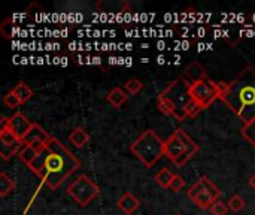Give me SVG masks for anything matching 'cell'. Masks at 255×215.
<instances>
[{
  "instance_id": "1",
  "label": "cell",
  "mask_w": 255,
  "mask_h": 215,
  "mask_svg": "<svg viewBox=\"0 0 255 215\" xmlns=\"http://www.w3.org/2000/svg\"><path fill=\"white\" fill-rule=\"evenodd\" d=\"M79 166L81 160L57 138H52L28 168L43 184L51 190H55L78 171Z\"/></svg>"
},
{
  "instance_id": "2",
  "label": "cell",
  "mask_w": 255,
  "mask_h": 215,
  "mask_svg": "<svg viewBox=\"0 0 255 215\" xmlns=\"http://www.w3.org/2000/svg\"><path fill=\"white\" fill-rule=\"evenodd\" d=\"M221 100L248 124L255 120V67L248 64L229 84L221 94Z\"/></svg>"
},
{
  "instance_id": "3",
  "label": "cell",
  "mask_w": 255,
  "mask_h": 215,
  "mask_svg": "<svg viewBox=\"0 0 255 215\" xmlns=\"http://www.w3.org/2000/svg\"><path fill=\"white\" fill-rule=\"evenodd\" d=\"M190 88H191V84L185 81L184 78L175 79L160 93L157 99L158 109L166 115H170L179 121H184L185 118H188L187 108L190 102L193 100Z\"/></svg>"
},
{
  "instance_id": "4",
  "label": "cell",
  "mask_w": 255,
  "mask_h": 215,
  "mask_svg": "<svg viewBox=\"0 0 255 215\" xmlns=\"http://www.w3.org/2000/svg\"><path fill=\"white\" fill-rule=\"evenodd\" d=\"M130 151L145 168H152L164 156V141L148 129L130 145Z\"/></svg>"
},
{
  "instance_id": "5",
  "label": "cell",
  "mask_w": 255,
  "mask_h": 215,
  "mask_svg": "<svg viewBox=\"0 0 255 215\" xmlns=\"http://www.w3.org/2000/svg\"><path fill=\"white\" fill-rule=\"evenodd\" d=\"M197 153L199 145L182 129L175 130L164 142V156H167L178 168H182Z\"/></svg>"
},
{
  "instance_id": "6",
  "label": "cell",
  "mask_w": 255,
  "mask_h": 215,
  "mask_svg": "<svg viewBox=\"0 0 255 215\" xmlns=\"http://www.w3.org/2000/svg\"><path fill=\"white\" fill-rule=\"evenodd\" d=\"M224 88H226V84L224 82H215L211 78H208V79H203V81H199V82L191 84L190 93H191V97L203 109H206L217 99H221V94H223Z\"/></svg>"
},
{
  "instance_id": "7",
  "label": "cell",
  "mask_w": 255,
  "mask_h": 215,
  "mask_svg": "<svg viewBox=\"0 0 255 215\" xmlns=\"http://www.w3.org/2000/svg\"><path fill=\"white\" fill-rule=\"evenodd\" d=\"M67 195L79 205V207H88L99 195L100 189L99 186L90 180L87 175L78 177L69 187H67Z\"/></svg>"
},
{
  "instance_id": "8",
  "label": "cell",
  "mask_w": 255,
  "mask_h": 215,
  "mask_svg": "<svg viewBox=\"0 0 255 215\" xmlns=\"http://www.w3.org/2000/svg\"><path fill=\"white\" fill-rule=\"evenodd\" d=\"M33 123L22 114V112H15L10 118H4L3 120V127L9 129L15 136H18L21 141L24 139V136L30 132Z\"/></svg>"
},
{
  "instance_id": "9",
  "label": "cell",
  "mask_w": 255,
  "mask_h": 215,
  "mask_svg": "<svg viewBox=\"0 0 255 215\" xmlns=\"http://www.w3.org/2000/svg\"><path fill=\"white\" fill-rule=\"evenodd\" d=\"M187 196L196 204V207H199L200 210H211L214 207V204L217 202V199L209 195L208 192L200 190L196 184L187 192Z\"/></svg>"
},
{
  "instance_id": "10",
  "label": "cell",
  "mask_w": 255,
  "mask_h": 215,
  "mask_svg": "<svg viewBox=\"0 0 255 215\" xmlns=\"http://www.w3.org/2000/svg\"><path fill=\"white\" fill-rule=\"evenodd\" d=\"M51 139H52V136L45 129H42V126L33 123L30 132L24 136L22 142H24V145H31V144H43V145H48Z\"/></svg>"
},
{
  "instance_id": "11",
  "label": "cell",
  "mask_w": 255,
  "mask_h": 215,
  "mask_svg": "<svg viewBox=\"0 0 255 215\" xmlns=\"http://www.w3.org/2000/svg\"><path fill=\"white\" fill-rule=\"evenodd\" d=\"M208 78L209 76H208L206 69L199 61H193L184 70V79L188 81L190 84H194V82H199V81H203V79H208Z\"/></svg>"
},
{
  "instance_id": "12",
  "label": "cell",
  "mask_w": 255,
  "mask_h": 215,
  "mask_svg": "<svg viewBox=\"0 0 255 215\" xmlns=\"http://www.w3.org/2000/svg\"><path fill=\"white\" fill-rule=\"evenodd\" d=\"M117 205H118V208H120V211H121L123 214L131 215L137 208H139L140 202H139V199H137L134 195H131V193L127 192V193H124V195L118 199Z\"/></svg>"
},
{
  "instance_id": "13",
  "label": "cell",
  "mask_w": 255,
  "mask_h": 215,
  "mask_svg": "<svg viewBox=\"0 0 255 215\" xmlns=\"http://www.w3.org/2000/svg\"><path fill=\"white\" fill-rule=\"evenodd\" d=\"M106 100H108V103H111L114 108H121V106L128 100V94L126 93L124 88L115 87V88H112V90L108 93Z\"/></svg>"
},
{
  "instance_id": "14",
  "label": "cell",
  "mask_w": 255,
  "mask_h": 215,
  "mask_svg": "<svg viewBox=\"0 0 255 215\" xmlns=\"http://www.w3.org/2000/svg\"><path fill=\"white\" fill-rule=\"evenodd\" d=\"M69 141H70V144H72L73 147L82 148V147H85V145L90 142V135L87 133L85 129L76 127V129H73L72 133L69 135Z\"/></svg>"
},
{
  "instance_id": "15",
  "label": "cell",
  "mask_w": 255,
  "mask_h": 215,
  "mask_svg": "<svg viewBox=\"0 0 255 215\" xmlns=\"http://www.w3.org/2000/svg\"><path fill=\"white\" fill-rule=\"evenodd\" d=\"M12 93L19 99V102H21V105L22 103H25V102H28L31 97H33V90L25 84V82H18L13 88H12Z\"/></svg>"
},
{
  "instance_id": "16",
  "label": "cell",
  "mask_w": 255,
  "mask_h": 215,
  "mask_svg": "<svg viewBox=\"0 0 255 215\" xmlns=\"http://www.w3.org/2000/svg\"><path fill=\"white\" fill-rule=\"evenodd\" d=\"M196 186L200 189V190H203V192H208L209 195H212L217 201L221 198V190L208 178V177H202L197 183H196Z\"/></svg>"
},
{
  "instance_id": "17",
  "label": "cell",
  "mask_w": 255,
  "mask_h": 215,
  "mask_svg": "<svg viewBox=\"0 0 255 215\" xmlns=\"http://www.w3.org/2000/svg\"><path fill=\"white\" fill-rule=\"evenodd\" d=\"M0 144L3 147H15V145L24 144V142L18 136H15L9 129L1 127V130H0Z\"/></svg>"
},
{
  "instance_id": "18",
  "label": "cell",
  "mask_w": 255,
  "mask_h": 215,
  "mask_svg": "<svg viewBox=\"0 0 255 215\" xmlns=\"http://www.w3.org/2000/svg\"><path fill=\"white\" fill-rule=\"evenodd\" d=\"M37 151L33 148V147H30V145H24L22 147V150L18 153V159L22 162V163H25L27 166H30L33 162H34V159L37 157Z\"/></svg>"
},
{
  "instance_id": "19",
  "label": "cell",
  "mask_w": 255,
  "mask_h": 215,
  "mask_svg": "<svg viewBox=\"0 0 255 215\" xmlns=\"http://www.w3.org/2000/svg\"><path fill=\"white\" fill-rule=\"evenodd\" d=\"M13 190H15L13 180L9 178L6 172H0V196L4 198V196H7Z\"/></svg>"
},
{
  "instance_id": "20",
  "label": "cell",
  "mask_w": 255,
  "mask_h": 215,
  "mask_svg": "<svg viewBox=\"0 0 255 215\" xmlns=\"http://www.w3.org/2000/svg\"><path fill=\"white\" fill-rule=\"evenodd\" d=\"M173 174L169 171V169H161L157 175H155V181L158 183V186L160 187H163V189H170V184H172V181H173Z\"/></svg>"
},
{
  "instance_id": "21",
  "label": "cell",
  "mask_w": 255,
  "mask_h": 215,
  "mask_svg": "<svg viewBox=\"0 0 255 215\" xmlns=\"http://www.w3.org/2000/svg\"><path fill=\"white\" fill-rule=\"evenodd\" d=\"M143 88V84L142 81L133 78V79H128L126 84H124V90L128 96H136L137 93H140V90Z\"/></svg>"
},
{
  "instance_id": "22",
  "label": "cell",
  "mask_w": 255,
  "mask_h": 215,
  "mask_svg": "<svg viewBox=\"0 0 255 215\" xmlns=\"http://www.w3.org/2000/svg\"><path fill=\"white\" fill-rule=\"evenodd\" d=\"M241 133L255 148V120L251 121V123H248V124H244V127L241 129Z\"/></svg>"
},
{
  "instance_id": "23",
  "label": "cell",
  "mask_w": 255,
  "mask_h": 215,
  "mask_svg": "<svg viewBox=\"0 0 255 215\" xmlns=\"http://www.w3.org/2000/svg\"><path fill=\"white\" fill-rule=\"evenodd\" d=\"M22 147H24V144H19V145H15V147H3V145H0V156H1V159L3 160H9L12 156H18V153L22 150Z\"/></svg>"
},
{
  "instance_id": "24",
  "label": "cell",
  "mask_w": 255,
  "mask_h": 215,
  "mask_svg": "<svg viewBox=\"0 0 255 215\" xmlns=\"http://www.w3.org/2000/svg\"><path fill=\"white\" fill-rule=\"evenodd\" d=\"M245 199L242 198V196H239V195H235V196H232V199L229 201V208L233 211V213H239V211H242L244 208H245Z\"/></svg>"
},
{
  "instance_id": "25",
  "label": "cell",
  "mask_w": 255,
  "mask_h": 215,
  "mask_svg": "<svg viewBox=\"0 0 255 215\" xmlns=\"http://www.w3.org/2000/svg\"><path fill=\"white\" fill-rule=\"evenodd\" d=\"M203 111V108L193 99L191 102H190V105H188V108H187V117H191V118H194V117H197L200 112Z\"/></svg>"
},
{
  "instance_id": "26",
  "label": "cell",
  "mask_w": 255,
  "mask_h": 215,
  "mask_svg": "<svg viewBox=\"0 0 255 215\" xmlns=\"http://www.w3.org/2000/svg\"><path fill=\"white\" fill-rule=\"evenodd\" d=\"M3 102H4V105H6L7 108H16V106L21 105L19 99H18L12 91H9V93L3 97Z\"/></svg>"
},
{
  "instance_id": "27",
  "label": "cell",
  "mask_w": 255,
  "mask_h": 215,
  "mask_svg": "<svg viewBox=\"0 0 255 215\" xmlns=\"http://www.w3.org/2000/svg\"><path fill=\"white\" fill-rule=\"evenodd\" d=\"M184 187H185V180H184L182 177H179V175H175V177H173V181H172V184H170V190H172L173 193H178V192H181Z\"/></svg>"
},
{
  "instance_id": "28",
  "label": "cell",
  "mask_w": 255,
  "mask_h": 215,
  "mask_svg": "<svg viewBox=\"0 0 255 215\" xmlns=\"http://www.w3.org/2000/svg\"><path fill=\"white\" fill-rule=\"evenodd\" d=\"M227 207L221 202V201H217L215 204H214V207L211 208V213L212 215H227Z\"/></svg>"
},
{
  "instance_id": "29",
  "label": "cell",
  "mask_w": 255,
  "mask_h": 215,
  "mask_svg": "<svg viewBox=\"0 0 255 215\" xmlns=\"http://www.w3.org/2000/svg\"><path fill=\"white\" fill-rule=\"evenodd\" d=\"M250 187L255 190V174L251 177V178H250Z\"/></svg>"
},
{
  "instance_id": "30",
  "label": "cell",
  "mask_w": 255,
  "mask_h": 215,
  "mask_svg": "<svg viewBox=\"0 0 255 215\" xmlns=\"http://www.w3.org/2000/svg\"><path fill=\"white\" fill-rule=\"evenodd\" d=\"M175 215H181V214H175Z\"/></svg>"
}]
</instances>
